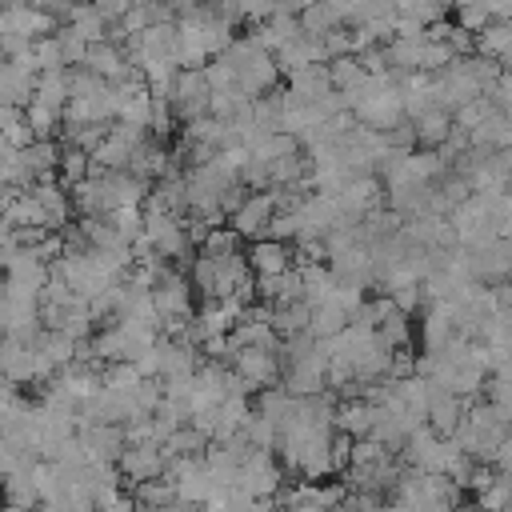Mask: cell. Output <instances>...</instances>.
<instances>
[{"mask_svg":"<svg viewBox=\"0 0 512 512\" xmlns=\"http://www.w3.org/2000/svg\"><path fill=\"white\" fill-rule=\"evenodd\" d=\"M508 436H512V428L504 424V416H500L488 400H472V404H468V416H464V424H460V432H456L452 440H456L476 464H492Z\"/></svg>","mask_w":512,"mask_h":512,"instance_id":"6da1fadb","label":"cell"},{"mask_svg":"<svg viewBox=\"0 0 512 512\" xmlns=\"http://www.w3.org/2000/svg\"><path fill=\"white\" fill-rule=\"evenodd\" d=\"M448 220L456 228L460 248H468V252L488 248V244L500 240V232H496V196H468Z\"/></svg>","mask_w":512,"mask_h":512,"instance_id":"7a4b0ae2","label":"cell"},{"mask_svg":"<svg viewBox=\"0 0 512 512\" xmlns=\"http://www.w3.org/2000/svg\"><path fill=\"white\" fill-rule=\"evenodd\" d=\"M212 108V84L204 76V68H184L176 88H172V112L180 124H196L204 120Z\"/></svg>","mask_w":512,"mask_h":512,"instance_id":"3957f363","label":"cell"},{"mask_svg":"<svg viewBox=\"0 0 512 512\" xmlns=\"http://www.w3.org/2000/svg\"><path fill=\"white\" fill-rule=\"evenodd\" d=\"M152 300H156V312H160L164 324H176V320H192L196 316L192 312V280L176 264L164 268V276L152 288Z\"/></svg>","mask_w":512,"mask_h":512,"instance_id":"277c9868","label":"cell"},{"mask_svg":"<svg viewBox=\"0 0 512 512\" xmlns=\"http://www.w3.org/2000/svg\"><path fill=\"white\" fill-rule=\"evenodd\" d=\"M120 476H124V488H140L148 480H164L168 476V456H164V444H128L124 456L116 460Z\"/></svg>","mask_w":512,"mask_h":512,"instance_id":"5b68a950","label":"cell"},{"mask_svg":"<svg viewBox=\"0 0 512 512\" xmlns=\"http://www.w3.org/2000/svg\"><path fill=\"white\" fill-rule=\"evenodd\" d=\"M240 492L252 500H268L284 492V464L272 452H252L240 468Z\"/></svg>","mask_w":512,"mask_h":512,"instance_id":"8992f818","label":"cell"},{"mask_svg":"<svg viewBox=\"0 0 512 512\" xmlns=\"http://www.w3.org/2000/svg\"><path fill=\"white\" fill-rule=\"evenodd\" d=\"M0 32H16L24 40H44V36H56L60 32V20L44 8V4H8L0 12Z\"/></svg>","mask_w":512,"mask_h":512,"instance_id":"52a82bcc","label":"cell"},{"mask_svg":"<svg viewBox=\"0 0 512 512\" xmlns=\"http://www.w3.org/2000/svg\"><path fill=\"white\" fill-rule=\"evenodd\" d=\"M244 256H248V268L256 280H272V276H284L296 268V248L280 244V240H252Z\"/></svg>","mask_w":512,"mask_h":512,"instance_id":"ba28073f","label":"cell"},{"mask_svg":"<svg viewBox=\"0 0 512 512\" xmlns=\"http://www.w3.org/2000/svg\"><path fill=\"white\" fill-rule=\"evenodd\" d=\"M276 220V200L272 192H252L244 200V208L232 216V228L244 236V240H268V228Z\"/></svg>","mask_w":512,"mask_h":512,"instance_id":"9c48e42d","label":"cell"},{"mask_svg":"<svg viewBox=\"0 0 512 512\" xmlns=\"http://www.w3.org/2000/svg\"><path fill=\"white\" fill-rule=\"evenodd\" d=\"M80 448L88 464H116L128 448V436L116 424H96V428H80Z\"/></svg>","mask_w":512,"mask_h":512,"instance_id":"30bf717a","label":"cell"},{"mask_svg":"<svg viewBox=\"0 0 512 512\" xmlns=\"http://www.w3.org/2000/svg\"><path fill=\"white\" fill-rule=\"evenodd\" d=\"M468 404H472V400H460V396H452V392H444V388H432V408H428V428H432L436 436H444V440H452V436L460 432V424H464V416H468Z\"/></svg>","mask_w":512,"mask_h":512,"instance_id":"8fae6325","label":"cell"},{"mask_svg":"<svg viewBox=\"0 0 512 512\" xmlns=\"http://www.w3.org/2000/svg\"><path fill=\"white\" fill-rule=\"evenodd\" d=\"M372 428H376V404H368L364 396L340 400V408H336V432H344L348 440H368Z\"/></svg>","mask_w":512,"mask_h":512,"instance_id":"7c38bea8","label":"cell"},{"mask_svg":"<svg viewBox=\"0 0 512 512\" xmlns=\"http://www.w3.org/2000/svg\"><path fill=\"white\" fill-rule=\"evenodd\" d=\"M412 124H416V144L428 148V152H440V148L448 144V136L456 132V120H452V112H444V108H432V112H424V116L412 120Z\"/></svg>","mask_w":512,"mask_h":512,"instance_id":"4fadbf2b","label":"cell"},{"mask_svg":"<svg viewBox=\"0 0 512 512\" xmlns=\"http://www.w3.org/2000/svg\"><path fill=\"white\" fill-rule=\"evenodd\" d=\"M300 28L316 40L332 36L336 28H344V4H304L300 8Z\"/></svg>","mask_w":512,"mask_h":512,"instance_id":"5bb4252c","label":"cell"},{"mask_svg":"<svg viewBox=\"0 0 512 512\" xmlns=\"http://www.w3.org/2000/svg\"><path fill=\"white\" fill-rule=\"evenodd\" d=\"M32 472H36V468L4 476V492H8V504H12V508H20V512H32V508H40V504H44V500H40V488H36V476H32Z\"/></svg>","mask_w":512,"mask_h":512,"instance_id":"9a60e30c","label":"cell"},{"mask_svg":"<svg viewBox=\"0 0 512 512\" xmlns=\"http://www.w3.org/2000/svg\"><path fill=\"white\" fill-rule=\"evenodd\" d=\"M476 52L500 64V60L512 52V20H496L492 28H484V32L476 36Z\"/></svg>","mask_w":512,"mask_h":512,"instance_id":"2e32d148","label":"cell"},{"mask_svg":"<svg viewBox=\"0 0 512 512\" xmlns=\"http://www.w3.org/2000/svg\"><path fill=\"white\" fill-rule=\"evenodd\" d=\"M0 128H4V144L28 152L36 144V132L28 128V116L20 108H0Z\"/></svg>","mask_w":512,"mask_h":512,"instance_id":"e0dca14e","label":"cell"},{"mask_svg":"<svg viewBox=\"0 0 512 512\" xmlns=\"http://www.w3.org/2000/svg\"><path fill=\"white\" fill-rule=\"evenodd\" d=\"M348 324H352V320H348L336 304H320V308H312V324H308V332H312L320 344H328V340H336Z\"/></svg>","mask_w":512,"mask_h":512,"instance_id":"ac0fdd59","label":"cell"},{"mask_svg":"<svg viewBox=\"0 0 512 512\" xmlns=\"http://www.w3.org/2000/svg\"><path fill=\"white\" fill-rule=\"evenodd\" d=\"M64 188H76L84 180H92V156L80 152V148H64V160H60V176H56Z\"/></svg>","mask_w":512,"mask_h":512,"instance_id":"d6986e66","label":"cell"},{"mask_svg":"<svg viewBox=\"0 0 512 512\" xmlns=\"http://www.w3.org/2000/svg\"><path fill=\"white\" fill-rule=\"evenodd\" d=\"M132 496H136V504L140 508H172V504H180L176 500V484L164 476V480H148V484H140V488H132Z\"/></svg>","mask_w":512,"mask_h":512,"instance_id":"ffe728a7","label":"cell"},{"mask_svg":"<svg viewBox=\"0 0 512 512\" xmlns=\"http://www.w3.org/2000/svg\"><path fill=\"white\" fill-rule=\"evenodd\" d=\"M240 240H244V236H240L232 224H224V228H212V232H208V240L200 244V252L212 256V260H224V256H236V252H240Z\"/></svg>","mask_w":512,"mask_h":512,"instance_id":"44dd1931","label":"cell"},{"mask_svg":"<svg viewBox=\"0 0 512 512\" xmlns=\"http://www.w3.org/2000/svg\"><path fill=\"white\" fill-rule=\"evenodd\" d=\"M376 332H380V340H384L392 352H404V348L412 344V324H408V316H404L400 308H396L392 316H384Z\"/></svg>","mask_w":512,"mask_h":512,"instance_id":"7402d4cb","label":"cell"},{"mask_svg":"<svg viewBox=\"0 0 512 512\" xmlns=\"http://www.w3.org/2000/svg\"><path fill=\"white\" fill-rule=\"evenodd\" d=\"M140 384H144V376H140L136 364H104V388H108V392L132 396Z\"/></svg>","mask_w":512,"mask_h":512,"instance_id":"603a6c76","label":"cell"},{"mask_svg":"<svg viewBox=\"0 0 512 512\" xmlns=\"http://www.w3.org/2000/svg\"><path fill=\"white\" fill-rule=\"evenodd\" d=\"M456 24H460L464 32H472V36H480L484 28L496 24L492 4H456Z\"/></svg>","mask_w":512,"mask_h":512,"instance_id":"cb8c5ba5","label":"cell"},{"mask_svg":"<svg viewBox=\"0 0 512 512\" xmlns=\"http://www.w3.org/2000/svg\"><path fill=\"white\" fill-rule=\"evenodd\" d=\"M476 508L480 512H512V480L496 476V484L476 496Z\"/></svg>","mask_w":512,"mask_h":512,"instance_id":"d4e9b609","label":"cell"},{"mask_svg":"<svg viewBox=\"0 0 512 512\" xmlns=\"http://www.w3.org/2000/svg\"><path fill=\"white\" fill-rule=\"evenodd\" d=\"M488 404L504 416V424L512 428V380H500V376H492L488 380Z\"/></svg>","mask_w":512,"mask_h":512,"instance_id":"484cf974","label":"cell"},{"mask_svg":"<svg viewBox=\"0 0 512 512\" xmlns=\"http://www.w3.org/2000/svg\"><path fill=\"white\" fill-rule=\"evenodd\" d=\"M496 232L500 240H512V192L496 196Z\"/></svg>","mask_w":512,"mask_h":512,"instance_id":"4316f807","label":"cell"},{"mask_svg":"<svg viewBox=\"0 0 512 512\" xmlns=\"http://www.w3.org/2000/svg\"><path fill=\"white\" fill-rule=\"evenodd\" d=\"M492 292H496V304H500V312H508V308H512V280H504V284H496Z\"/></svg>","mask_w":512,"mask_h":512,"instance_id":"83f0119b","label":"cell"}]
</instances>
